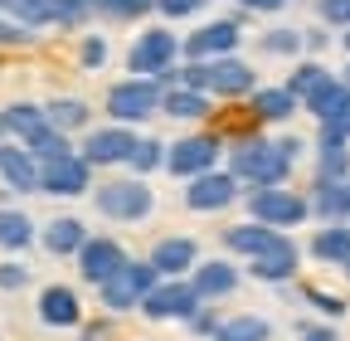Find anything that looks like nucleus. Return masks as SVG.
Instances as JSON below:
<instances>
[{
	"label": "nucleus",
	"instance_id": "nucleus-13",
	"mask_svg": "<svg viewBox=\"0 0 350 341\" xmlns=\"http://www.w3.org/2000/svg\"><path fill=\"white\" fill-rule=\"evenodd\" d=\"M239 39H243L239 20H209V25H200V29L185 39L180 49H185V59H219V54H234Z\"/></svg>",
	"mask_w": 350,
	"mask_h": 341
},
{
	"label": "nucleus",
	"instance_id": "nucleus-12",
	"mask_svg": "<svg viewBox=\"0 0 350 341\" xmlns=\"http://www.w3.org/2000/svg\"><path fill=\"white\" fill-rule=\"evenodd\" d=\"M239 200V176L234 170H200L185 186V205L200 210V215H214V210H229Z\"/></svg>",
	"mask_w": 350,
	"mask_h": 341
},
{
	"label": "nucleus",
	"instance_id": "nucleus-1",
	"mask_svg": "<svg viewBox=\"0 0 350 341\" xmlns=\"http://www.w3.org/2000/svg\"><path fill=\"white\" fill-rule=\"evenodd\" d=\"M229 170L239 181H248L253 190L258 186H282L292 176V156L278 142H268V137H239L229 147Z\"/></svg>",
	"mask_w": 350,
	"mask_h": 341
},
{
	"label": "nucleus",
	"instance_id": "nucleus-33",
	"mask_svg": "<svg viewBox=\"0 0 350 341\" xmlns=\"http://www.w3.org/2000/svg\"><path fill=\"white\" fill-rule=\"evenodd\" d=\"M156 10V0H93V15L103 20H142Z\"/></svg>",
	"mask_w": 350,
	"mask_h": 341
},
{
	"label": "nucleus",
	"instance_id": "nucleus-36",
	"mask_svg": "<svg viewBox=\"0 0 350 341\" xmlns=\"http://www.w3.org/2000/svg\"><path fill=\"white\" fill-rule=\"evenodd\" d=\"M301 49V29H268L262 34V54H297Z\"/></svg>",
	"mask_w": 350,
	"mask_h": 341
},
{
	"label": "nucleus",
	"instance_id": "nucleus-28",
	"mask_svg": "<svg viewBox=\"0 0 350 341\" xmlns=\"http://www.w3.org/2000/svg\"><path fill=\"white\" fill-rule=\"evenodd\" d=\"M34 244V220L25 210H0V249L5 253H20Z\"/></svg>",
	"mask_w": 350,
	"mask_h": 341
},
{
	"label": "nucleus",
	"instance_id": "nucleus-2",
	"mask_svg": "<svg viewBox=\"0 0 350 341\" xmlns=\"http://www.w3.org/2000/svg\"><path fill=\"white\" fill-rule=\"evenodd\" d=\"M180 83L185 88H200V93H219V98H243L258 88L253 68L239 59V54H219V59H190L180 68Z\"/></svg>",
	"mask_w": 350,
	"mask_h": 341
},
{
	"label": "nucleus",
	"instance_id": "nucleus-45",
	"mask_svg": "<svg viewBox=\"0 0 350 341\" xmlns=\"http://www.w3.org/2000/svg\"><path fill=\"white\" fill-rule=\"evenodd\" d=\"M297 341H340V336H336V327H301Z\"/></svg>",
	"mask_w": 350,
	"mask_h": 341
},
{
	"label": "nucleus",
	"instance_id": "nucleus-32",
	"mask_svg": "<svg viewBox=\"0 0 350 341\" xmlns=\"http://www.w3.org/2000/svg\"><path fill=\"white\" fill-rule=\"evenodd\" d=\"M126 166L137 170V176H151V170H161V166H165V142L137 137V147H131V156H126Z\"/></svg>",
	"mask_w": 350,
	"mask_h": 341
},
{
	"label": "nucleus",
	"instance_id": "nucleus-49",
	"mask_svg": "<svg viewBox=\"0 0 350 341\" xmlns=\"http://www.w3.org/2000/svg\"><path fill=\"white\" fill-rule=\"evenodd\" d=\"M340 268H345V278H350V259H345V264H340Z\"/></svg>",
	"mask_w": 350,
	"mask_h": 341
},
{
	"label": "nucleus",
	"instance_id": "nucleus-34",
	"mask_svg": "<svg viewBox=\"0 0 350 341\" xmlns=\"http://www.w3.org/2000/svg\"><path fill=\"white\" fill-rule=\"evenodd\" d=\"M20 25H29V29H44V25H54V5L49 0H10L5 5Z\"/></svg>",
	"mask_w": 350,
	"mask_h": 341
},
{
	"label": "nucleus",
	"instance_id": "nucleus-23",
	"mask_svg": "<svg viewBox=\"0 0 350 341\" xmlns=\"http://www.w3.org/2000/svg\"><path fill=\"white\" fill-rule=\"evenodd\" d=\"M248 98H253V117L258 122H287L301 108V98L287 88V83H282V88H253Z\"/></svg>",
	"mask_w": 350,
	"mask_h": 341
},
{
	"label": "nucleus",
	"instance_id": "nucleus-27",
	"mask_svg": "<svg viewBox=\"0 0 350 341\" xmlns=\"http://www.w3.org/2000/svg\"><path fill=\"white\" fill-rule=\"evenodd\" d=\"M0 117H5V137H15V142H29V137L39 132V127L49 122L39 103H10V108L0 112Z\"/></svg>",
	"mask_w": 350,
	"mask_h": 341
},
{
	"label": "nucleus",
	"instance_id": "nucleus-41",
	"mask_svg": "<svg viewBox=\"0 0 350 341\" xmlns=\"http://www.w3.org/2000/svg\"><path fill=\"white\" fill-rule=\"evenodd\" d=\"M317 15H321L326 25L350 29V0H317Z\"/></svg>",
	"mask_w": 350,
	"mask_h": 341
},
{
	"label": "nucleus",
	"instance_id": "nucleus-19",
	"mask_svg": "<svg viewBox=\"0 0 350 341\" xmlns=\"http://www.w3.org/2000/svg\"><path fill=\"white\" fill-rule=\"evenodd\" d=\"M190 283H195V292L204 297V303H219V297H229L239 288V268L224 264V259H200L190 268Z\"/></svg>",
	"mask_w": 350,
	"mask_h": 341
},
{
	"label": "nucleus",
	"instance_id": "nucleus-31",
	"mask_svg": "<svg viewBox=\"0 0 350 341\" xmlns=\"http://www.w3.org/2000/svg\"><path fill=\"white\" fill-rule=\"evenodd\" d=\"M44 117L59 132H78V127H88V103L83 98H54V103H44Z\"/></svg>",
	"mask_w": 350,
	"mask_h": 341
},
{
	"label": "nucleus",
	"instance_id": "nucleus-8",
	"mask_svg": "<svg viewBox=\"0 0 350 341\" xmlns=\"http://www.w3.org/2000/svg\"><path fill=\"white\" fill-rule=\"evenodd\" d=\"M175 54H180V39L170 29H142L137 45L126 49V68L142 73V78H156V73L175 68Z\"/></svg>",
	"mask_w": 350,
	"mask_h": 341
},
{
	"label": "nucleus",
	"instance_id": "nucleus-4",
	"mask_svg": "<svg viewBox=\"0 0 350 341\" xmlns=\"http://www.w3.org/2000/svg\"><path fill=\"white\" fill-rule=\"evenodd\" d=\"M93 200H98L103 215H107V220H117V225H137V220H146L151 210H156V195H151V186H146L142 176L107 181V186H98V190H93Z\"/></svg>",
	"mask_w": 350,
	"mask_h": 341
},
{
	"label": "nucleus",
	"instance_id": "nucleus-35",
	"mask_svg": "<svg viewBox=\"0 0 350 341\" xmlns=\"http://www.w3.org/2000/svg\"><path fill=\"white\" fill-rule=\"evenodd\" d=\"M326 78H331V73H326V68H321L317 59H306V64H297V68H292V78H287V88H292L297 98H306L312 88H321Z\"/></svg>",
	"mask_w": 350,
	"mask_h": 341
},
{
	"label": "nucleus",
	"instance_id": "nucleus-37",
	"mask_svg": "<svg viewBox=\"0 0 350 341\" xmlns=\"http://www.w3.org/2000/svg\"><path fill=\"white\" fill-rule=\"evenodd\" d=\"M54 5V25H83L93 15V0H49Z\"/></svg>",
	"mask_w": 350,
	"mask_h": 341
},
{
	"label": "nucleus",
	"instance_id": "nucleus-44",
	"mask_svg": "<svg viewBox=\"0 0 350 341\" xmlns=\"http://www.w3.org/2000/svg\"><path fill=\"white\" fill-rule=\"evenodd\" d=\"M29 39H34L29 25H20V20H0V45H29Z\"/></svg>",
	"mask_w": 350,
	"mask_h": 341
},
{
	"label": "nucleus",
	"instance_id": "nucleus-50",
	"mask_svg": "<svg viewBox=\"0 0 350 341\" xmlns=\"http://www.w3.org/2000/svg\"><path fill=\"white\" fill-rule=\"evenodd\" d=\"M0 137H5V117H0Z\"/></svg>",
	"mask_w": 350,
	"mask_h": 341
},
{
	"label": "nucleus",
	"instance_id": "nucleus-25",
	"mask_svg": "<svg viewBox=\"0 0 350 341\" xmlns=\"http://www.w3.org/2000/svg\"><path fill=\"white\" fill-rule=\"evenodd\" d=\"M83 239H88V229H83V220H73V215H59V220L44 225V249H49L54 259H68V253H78Z\"/></svg>",
	"mask_w": 350,
	"mask_h": 341
},
{
	"label": "nucleus",
	"instance_id": "nucleus-43",
	"mask_svg": "<svg viewBox=\"0 0 350 341\" xmlns=\"http://www.w3.org/2000/svg\"><path fill=\"white\" fill-rule=\"evenodd\" d=\"M29 288V268L25 264H0V292H20Z\"/></svg>",
	"mask_w": 350,
	"mask_h": 341
},
{
	"label": "nucleus",
	"instance_id": "nucleus-9",
	"mask_svg": "<svg viewBox=\"0 0 350 341\" xmlns=\"http://www.w3.org/2000/svg\"><path fill=\"white\" fill-rule=\"evenodd\" d=\"M219 151H224V142L209 137V132L165 142V170H170V176H180V181H190V176H200V170H214Z\"/></svg>",
	"mask_w": 350,
	"mask_h": 341
},
{
	"label": "nucleus",
	"instance_id": "nucleus-7",
	"mask_svg": "<svg viewBox=\"0 0 350 341\" xmlns=\"http://www.w3.org/2000/svg\"><path fill=\"white\" fill-rule=\"evenodd\" d=\"M248 215L262 220V225H273V229H292V225H301L306 215H312V205H306V195H297L287 186H258L248 195Z\"/></svg>",
	"mask_w": 350,
	"mask_h": 341
},
{
	"label": "nucleus",
	"instance_id": "nucleus-30",
	"mask_svg": "<svg viewBox=\"0 0 350 341\" xmlns=\"http://www.w3.org/2000/svg\"><path fill=\"white\" fill-rule=\"evenodd\" d=\"M273 336V327L262 322V317H229V322H219V331H214V341H268Z\"/></svg>",
	"mask_w": 350,
	"mask_h": 341
},
{
	"label": "nucleus",
	"instance_id": "nucleus-52",
	"mask_svg": "<svg viewBox=\"0 0 350 341\" xmlns=\"http://www.w3.org/2000/svg\"><path fill=\"white\" fill-rule=\"evenodd\" d=\"M345 186H350V181H345Z\"/></svg>",
	"mask_w": 350,
	"mask_h": 341
},
{
	"label": "nucleus",
	"instance_id": "nucleus-38",
	"mask_svg": "<svg viewBox=\"0 0 350 341\" xmlns=\"http://www.w3.org/2000/svg\"><path fill=\"white\" fill-rule=\"evenodd\" d=\"M78 64H83V68H103V64H107V39H103V34H88L83 45H78Z\"/></svg>",
	"mask_w": 350,
	"mask_h": 341
},
{
	"label": "nucleus",
	"instance_id": "nucleus-3",
	"mask_svg": "<svg viewBox=\"0 0 350 341\" xmlns=\"http://www.w3.org/2000/svg\"><path fill=\"white\" fill-rule=\"evenodd\" d=\"M161 93H165V88H161L156 78L131 73V78H122V83H112V88H107V117L137 127V122H146L151 112H161Z\"/></svg>",
	"mask_w": 350,
	"mask_h": 341
},
{
	"label": "nucleus",
	"instance_id": "nucleus-5",
	"mask_svg": "<svg viewBox=\"0 0 350 341\" xmlns=\"http://www.w3.org/2000/svg\"><path fill=\"white\" fill-rule=\"evenodd\" d=\"M161 273H156V264L151 259H126L112 278H103L98 283V292H103V307L107 312H131V307H142V297L151 292V283H156Z\"/></svg>",
	"mask_w": 350,
	"mask_h": 341
},
{
	"label": "nucleus",
	"instance_id": "nucleus-21",
	"mask_svg": "<svg viewBox=\"0 0 350 341\" xmlns=\"http://www.w3.org/2000/svg\"><path fill=\"white\" fill-rule=\"evenodd\" d=\"M278 234H282V229L262 225V220H253V225H229V229H224V249H229V253H243V259H253V253L273 249Z\"/></svg>",
	"mask_w": 350,
	"mask_h": 341
},
{
	"label": "nucleus",
	"instance_id": "nucleus-47",
	"mask_svg": "<svg viewBox=\"0 0 350 341\" xmlns=\"http://www.w3.org/2000/svg\"><path fill=\"white\" fill-rule=\"evenodd\" d=\"M340 45H345V54H350V29H345V34H340Z\"/></svg>",
	"mask_w": 350,
	"mask_h": 341
},
{
	"label": "nucleus",
	"instance_id": "nucleus-20",
	"mask_svg": "<svg viewBox=\"0 0 350 341\" xmlns=\"http://www.w3.org/2000/svg\"><path fill=\"white\" fill-rule=\"evenodd\" d=\"M301 108L312 112L317 122H336V117H345V112H350V88H345L340 78H326L321 88H312V93L301 98Z\"/></svg>",
	"mask_w": 350,
	"mask_h": 341
},
{
	"label": "nucleus",
	"instance_id": "nucleus-24",
	"mask_svg": "<svg viewBox=\"0 0 350 341\" xmlns=\"http://www.w3.org/2000/svg\"><path fill=\"white\" fill-rule=\"evenodd\" d=\"M306 205H312L326 225L350 220V186H345V181H317V190H312V200H306Z\"/></svg>",
	"mask_w": 350,
	"mask_h": 341
},
{
	"label": "nucleus",
	"instance_id": "nucleus-42",
	"mask_svg": "<svg viewBox=\"0 0 350 341\" xmlns=\"http://www.w3.org/2000/svg\"><path fill=\"white\" fill-rule=\"evenodd\" d=\"M185 327H190L195 336H209V341H214V331H219V317H214V312H209V307L200 303V307H195V312L185 317Z\"/></svg>",
	"mask_w": 350,
	"mask_h": 341
},
{
	"label": "nucleus",
	"instance_id": "nucleus-18",
	"mask_svg": "<svg viewBox=\"0 0 350 341\" xmlns=\"http://www.w3.org/2000/svg\"><path fill=\"white\" fill-rule=\"evenodd\" d=\"M39 322L44 327H78L83 322V303H78V292L68 288V283H49L39 292Z\"/></svg>",
	"mask_w": 350,
	"mask_h": 341
},
{
	"label": "nucleus",
	"instance_id": "nucleus-16",
	"mask_svg": "<svg viewBox=\"0 0 350 341\" xmlns=\"http://www.w3.org/2000/svg\"><path fill=\"white\" fill-rule=\"evenodd\" d=\"M146 259L156 264L161 278H185V273L200 264V244L185 239V234H170V239H156V244H151Z\"/></svg>",
	"mask_w": 350,
	"mask_h": 341
},
{
	"label": "nucleus",
	"instance_id": "nucleus-26",
	"mask_svg": "<svg viewBox=\"0 0 350 341\" xmlns=\"http://www.w3.org/2000/svg\"><path fill=\"white\" fill-rule=\"evenodd\" d=\"M312 259H321V264H345L350 259V220L321 225L312 234Z\"/></svg>",
	"mask_w": 350,
	"mask_h": 341
},
{
	"label": "nucleus",
	"instance_id": "nucleus-14",
	"mask_svg": "<svg viewBox=\"0 0 350 341\" xmlns=\"http://www.w3.org/2000/svg\"><path fill=\"white\" fill-rule=\"evenodd\" d=\"M73 259H78L83 283H103V278H112V273L126 264V249H122L117 239H93V234H88L83 249L73 253Z\"/></svg>",
	"mask_w": 350,
	"mask_h": 341
},
{
	"label": "nucleus",
	"instance_id": "nucleus-51",
	"mask_svg": "<svg viewBox=\"0 0 350 341\" xmlns=\"http://www.w3.org/2000/svg\"><path fill=\"white\" fill-rule=\"evenodd\" d=\"M5 5H10V0H0V10H5Z\"/></svg>",
	"mask_w": 350,
	"mask_h": 341
},
{
	"label": "nucleus",
	"instance_id": "nucleus-6",
	"mask_svg": "<svg viewBox=\"0 0 350 341\" xmlns=\"http://www.w3.org/2000/svg\"><path fill=\"white\" fill-rule=\"evenodd\" d=\"M200 303L204 297L195 292L190 278H156L151 292L142 297V317H151V322H185Z\"/></svg>",
	"mask_w": 350,
	"mask_h": 341
},
{
	"label": "nucleus",
	"instance_id": "nucleus-15",
	"mask_svg": "<svg viewBox=\"0 0 350 341\" xmlns=\"http://www.w3.org/2000/svg\"><path fill=\"white\" fill-rule=\"evenodd\" d=\"M297 264H301V249H297L287 234H278L273 249H262V253H253V259H248V273H253L258 283H287V278L297 273Z\"/></svg>",
	"mask_w": 350,
	"mask_h": 341
},
{
	"label": "nucleus",
	"instance_id": "nucleus-10",
	"mask_svg": "<svg viewBox=\"0 0 350 341\" xmlns=\"http://www.w3.org/2000/svg\"><path fill=\"white\" fill-rule=\"evenodd\" d=\"M131 147H137V132H131L126 122H107V127H93V132L83 137V161L88 166H126Z\"/></svg>",
	"mask_w": 350,
	"mask_h": 341
},
{
	"label": "nucleus",
	"instance_id": "nucleus-39",
	"mask_svg": "<svg viewBox=\"0 0 350 341\" xmlns=\"http://www.w3.org/2000/svg\"><path fill=\"white\" fill-rule=\"evenodd\" d=\"M301 297H306V303H312L317 312H326V317H340V312H345V303H340L336 292H321V288H301Z\"/></svg>",
	"mask_w": 350,
	"mask_h": 341
},
{
	"label": "nucleus",
	"instance_id": "nucleus-46",
	"mask_svg": "<svg viewBox=\"0 0 350 341\" xmlns=\"http://www.w3.org/2000/svg\"><path fill=\"white\" fill-rule=\"evenodd\" d=\"M239 5H243V10H258V15H278L287 0H239Z\"/></svg>",
	"mask_w": 350,
	"mask_h": 341
},
{
	"label": "nucleus",
	"instance_id": "nucleus-17",
	"mask_svg": "<svg viewBox=\"0 0 350 341\" xmlns=\"http://www.w3.org/2000/svg\"><path fill=\"white\" fill-rule=\"evenodd\" d=\"M0 181H5L10 190H20V195L39 190V161L29 156L25 142H5V137H0Z\"/></svg>",
	"mask_w": 350,
	"mask_h": 341
},
{
	"label": "nucleus",
	"instance_id": "nucleus-29",
	"mask_svg": "<svg viewBox=\"0 0 350 341\" xmlns=\"http://www.w3.org/2000/svg\"><path fill=\"white\" fill-rule=\"evenodd\" d=\"M25 147H29V156H34V161H59V156H68V151H73L68 132H59L54 122H44L39 132H34V137L25 142Z\"/></svg>",
	"mask_w": 350,
	"mask_h": 341
},
{
	"label": "nucleus",
	"instance_id": "nucleus-48",
	"mask_svg": "<svg viewBox=\"0 0 350 341\" xmlns=\"http://www.w3.org/2000/svg\"><path fill=\"white\" fill-rule=\"evenodd\" d=\"M340 83H345V88H350V64H345V73H340Z\"/></svg>",
	"mask_w": 350,
	"mask_h": 341
},
{
	"label": "nucleus",
	"instance_id": "nucleus-22",
	"mask_svg": "<svg viewBox=\"0 0 350 341\" xmlns=\"http://www.w3.org/2000/svg\"><path fill=\"white\" fill-rule=\"evenodd\" d=\"M161 112L175 117V122H200V117L209 112V93L185 88V83H170V88L161 93Z\"/></svg>",
	"mask_w": 350,
	"mask_h": 341
},
{
	"label": "nucleus",
	"instance_id": "nucleus-40",
	"mask_svg": "<svg viewBox=\"0 0 350 341\" xmlns=\"http://www.w3.org/2000/svg\"><path fill=\"white\" fill-rule=\"evenodd\" d=\"M156 10H161L165 20H190V15L204 10V0H156Z\"/></svg>",
	"mask_w": 350,
	"mask_h": 341
},
{
	"label": "nucleus",
	"instance_id": "nucleus-11",
	"mask_svg": "<svg viewBox=\"0 0 350 341\" xmlns=\"http://www.w3.org/2000/svg\"><path fill=\"white\" fill-rule=\"evenodd\" d=\"M88 186H93V166H88L78 151H68V156H59V161H39V190H44V195L73 200V195H83Z\"/></svg>",
	"mask_w": 350,
	"mask_h": 341
}]
</instances>
